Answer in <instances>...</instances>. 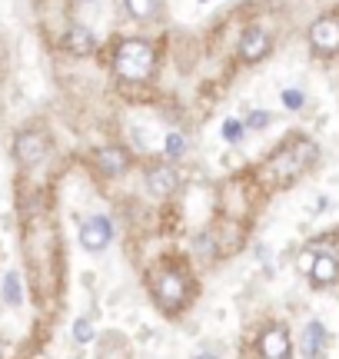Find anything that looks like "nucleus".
<instances>
[{
  "label": "nucleus",
  "instance_id": "obj_14",
  "mask_svg": "<svg viewBox=\"0 0 339 359\" xmlns=\"http://www.w3.org/2000/svg\"><path fill=\"white\" fill-rule=\"evenodd\" d=\"M326 346V330H323V323H310L306 326V333H303V353L310 359H316Z\"/></svg>",
  "mask_w": 339,
  "mask_h": 359
},
{
  "label": "nucleus",
  "instance_id": "obj_12",
  "mask_svg": "<svg viewBox=\"0 0 339 359\" xmlns=\"http://www.w3.org/2000/svg\"><path fill=\"white\" fill-rule=\"evenodd\" d=\"M123 11L130 13L133 20H157L160 13H163V0H123Z\"/></svg>",
  "mask_w": 339,
  "mask_h": 359
},
{
  "label": "nucleus",
  "instance_id": "obj_7",
  "mask_svg": "<svg viewBox=\"0 0 339 359\" xmlns=\"http://www.w3.org/2000/svg\"><path fill=\"white\" fill-rule=\"evenodd\" d=\"M270 53V37H266V30L260 27H249L247 34L240 37V60H247V64H256Z\"/></svg>",
  "mask_w": 339,
  "mask_h": 359
},
{
  "label": "nucleus",
  "instance_id": "obj_2",
  "mask_svg": "<svg viewBox=\"0 0 339 359\" xmlns=\"http://www.w3.org/2000/svg\"><path fill=\"white\" fill-rule=\"evenodd\" d=\"M153 296H157V303L163 309H180L183 299H186V276L183 273H160L157 280H153Z\"/></svg>",
  "mask_w": 339,
  "mask_h": 359
},
{
  "label": "nucleus",
  "instance_id": "obj_6",
  "mask_svg": "<svg viewBox=\"0 0 339 359\" xmlns=\"http://www.w3.org/2000/svg\"><path fill=\"white\" fill-rule=\"evenodd\" d=\"M110 236H113V226H110L106 217H93L80 226V243H83V250H90V253H100L110 243Z\"/></svg>",
  "mask_w": 339,
  "mask_h": 359
},
{
  "label": "nucleus",
  "instance_id": "obj_16",
  "mask_svg": "<svg viewBox=\"0 0 339 359\" xmlns=\"http://www.w3.org/2000/svg\"><path fill=\"white\" fill-rule=\"evenodd\" d=\"M74 339H77V343H90V339H93L90 320H77V323H74Z\"/></svg>",
  "mask_w": 339,
  "mask_h": 359
},
{
  "label": "nucleus",
  "instance_id": "obj_19",
  "mask_svg": "<svg viewBox=\"0 0 339 359\" xmlns=\"http://www.w3.org/2000/svg\"><path fill=\"white\" fill-rule=\"evenodd\" d=\"M223 137H226V140H240V137H243V127H240L236 120H226V123H223Z\"/></svg>",
  "mask_w": 339,
  "mask_h": 359
},
{
  "label": "nucleus",
  "instance_id": "obj_9",
  "mask_svg": "<svg viewBox=\"0 0 339 359\" xmlns=\"http://www.w3.org/2000/svg\"><path fill=\"white\" fill-rule=\"evenodd\" d=\"M97 167L106 177H120L123 170L130 167V154L123 147H104V150H97Z\"/></svg>",
  "mask_w": 339,
  "mask_h": 359
},
{
  "label": "nucleus",
  "instance_id": "obj_21",
  "mask_svg": "<svg viewBox=\"0 0 339 359\" xmlns=\"http://www.w3.org/2000/svg\"><path fill=\"white\" fill-rule=\"evenodd\" d=\"M196 359H216V356H213V353H200V356H196Z\"/></svg>",
  "mask_w": 339,
  "mask_h": 359
},
{
  "label": "nucleus",
  "instance_id": "obj_1",
  "mask_svg": "<svg viewBox=\"0 0 339 359\" xmlns=\"http://www.w3.org/2000/svg\"><path fill=\"white\" fill-rule=\"evenodd\" d=\"M153 64H157V57H153V47L144 43V40H123L117 47V57H113V70H117L123 80H130V83H140L153 74Z\"/></svg>",
  "mask_w": 339,
  "mask_h": 359
},
{
  "label": "nucleus",
  "instance_id": "obj_4",
  "mask_svg": "<svg viewBox=\"0 0 339 359\" xmlns=\"http://www.w3.org/2000/svg\"><path fill=\"white\" fill-rule=\"evenodd\" d=\"M13 156H17L24 167L40 163V160L47 156V137H43L40 130H24V133H17V140H13Z\"/></svg>",
  "mask_w": 339,
  "mask_h": 359
},
{
  "label": "nucleus",
  "instance_id": "obj_8",
  "mask_svg": "<svg viewBox=\"0 0 339 359\" xmlns=\"http://www.w3.org/2000/svg\"><path fill=\"white\" fill-rule=\"evenodd\" d=\"M260 353L263 359H289V333L283 326H270L260 336Z\"/></svg>",
  "mask_w": 339,
  "mask_h": 359
},
{
  "label": "nucleus",
  "instance_id": "obj_22",
  "mask_svg": "<svg viewBox=\"0 0 339 359\" xmlns=\"http://www.w3.org/2000/svg\"><path fill=\"white\" fill-rule=\"evenodd\" d=\"M83 4H97V0H83Z\"/></svg>",
  "mask_w": 339,
  "mask_h": 359
},
{
  "label": "nucleus",
  "instance_id": "obj_3",
  "mask_svg": "<svg viewBox=\"0 0 339 359\" xmlns=\"http://www.w3.org/2000/svg\"><path fill=\"white\" fill-rule=\"evenodd\" d=\"M316 156L313 150V143L310 140H300L293 150H283V154H276L273 156V163H270V170H279V180H289V177H296L310 160Z\"/></svg>",
  "mask_w": 339,
  "mask_h": 359
},
{
  "label": "nucleus",
  "instance_id": "obj_17",
  "mask_svg": "<svg viewBox=\"0 0 339 359\" xmlns=\"http://www.w3.org/2000/svg\"><path fill=\"white\" fill-rule=\"evenodd\" d=\"M183 150H186V140H183L180 133H170V137H167V154L170 156H180Z\"/></svg>",
  "mask_w": 339,
  "mask_h": 359
},
{
  "label": "nucleus",
  "instance_id": "obj_20",
  "mask_svg": "<svg viewBox=\"0 0 339 359\" xmlns=\"http://www.w3.org/2000/svg\"><path fill=\"white\" fill-rule=\"evenodd\" d=\"M283 103L296 110V107H303V93H300V90H286V93H283Z\"/></svg>",
  "mask_w": 339,
  "mask_h": 359
},
{
  "label": "nucleus",
  "instance_id": "obj_10",
  "mask_svg": "<svg viewBox=\"0 0 339 359\" xmlns=\"http://www.w3.org/2000/svg\"><path fill=\"white\" fill-rule=\"evenodd\" d=\"M310 280L316 283V286H329V283L339 280V259L329 257V253H319V257L313 259V266H310Z\"/></svg>",
  "mask_w": 339,
  "mask_h": 359
},
{
  "label": "nucleus",
  "instance_id": "obj_18",
  "mask_svg": "<svg viewBox=\"0 0 339 359\" xmlns=\"http://www.w3.org/2000/svg\"><path fill=\"white\" fill-rule=\"evenodd\" d=\"M270 120H273V116L266 114V110H253V114H249V120H247V123H249V127H253V130H263V127H270Z\"/></svg>",
  "mask_w": 339,
  "mask_h": 359
},
{
  "label": "nucleus",
  "instance_id": "obj_11",
  "mask_svg": "<svg viewBox=\"0 0 339 359\" xmlns=\"http://www.w3.org/2000/svg\"><path fill=\"white\" fill-rule=\"evenodd\" d=\"M146 190L150 196H170V193L177 190V173L170 167H157L146 173Z\"/></svg>",
  "mask_w": 339,
  "mask_h": 359
},
{
  "label": "nucleus",
  "instance_id": "obj_15",
  "mask_svg": "<svg viewBox=\"0 0 339 359\" xmlns=\"http://www.w3.org/2000/svg\"><path fill=\"white\" fill-rule=\"evenodd\" d=\"M4 296H7V303L17 306L20 303V286H17V273H7L4 276Z\"/></svg>",
  "mask_w": 339,
  "mask_h": 359
},
{
  "label": "nucleus",
  "instance_id": "obj_13",
  "mask_svg": "<svg viewBox=\"0 0 339 359\" xmlns=\"http://www.w3.org/2000/svg\"><path fill=\"white\" fill-rule=\"evenodd\" d=\"M64 47L70 53H77V57H87V53H93V47H97V37H93L87 27H74V30L67 34Z\"/></svg>",
  "mask_w": 339,
  "mask_h": 359
},
{
  "label": "nucleus",
  "instance_id": "obj_5",
  "mask_svg": "<svg viewBox=\"0 0 339 359\" xmlns=\"http://www.w3.org/2000/svg\"><path fill=\"white\" fill-rule=\"evenodd\" d=\"M310 43H313V50L323 53V57L339 53V20L336 17H319V20L310 27Z\"/></svg>",
  "mask_w": 339,
  "mask_h": 359
}]
</instances>
